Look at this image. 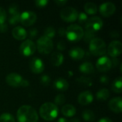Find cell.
Wrapping results in <instances>:
<instances>
[{
  "instance_id": "1",
  "label": "cell",
  "mask_w": 122,
  "mask_h": 122,
  "mask_svg": "<svg viewBox=\"0 0 122 122\" xmlns=\"http://www.w3.org/2000/svg\"><path fill=\"white\" fill-rule=\"evenodd\" d=\"M18 122H37L39 119L36 111L31 106L23 105L16 112Z\"/></svg>"
},
{
  "instance_id": "2",
  "label": "cell",
  "mask_w": 122,
  "mask_h": 122,
  "mask_svg": "<svg viewBox=\"0 0 122 122\" xmlns=\"http://www.w3.org/2000/svg\"><path fill=\"white\" fill-rule=\"evenodd\" d=\"M58 107L54 103L46 102L39 109V114L45 121H52L58 116Z\"/></svg>"
},
{
  "instance_id": "3",
  "label": "cell",
  "mask_w": 122,
  "mask_h": 122,
  "mask_svg": "<svg viewBox=\"0 0 122 122\" xmlns=\"http://www.w3.org/2000/svg\"><path fill=\"white\" fill-rule=\"evenodd\" d=\"M89 50L95 56H102L107 51V44L102 39L95 37L89 42Z\"/></svg>"
},
{
  "instance_id": "4",
  "label": "cell",
  "mask_w": 122,
  "mask_h": 122,
  "mask_svg": "<svg viewBox=\"0 0 122 122\" xmlns=\"http://www.w3.org/2000/svg\"><path fill=\"white\" fill-rule=\"evenodd\" d=\"M84 34L82 27L77 24H71L66 29V36L71 41H79L84 36Z\"/></svg>"
},
{
  "instance_id": "5",
  "label": "cell",
  "mask_w": 122,
  "mask_h": 122,
  "mask_svg": "<svg viewBox=\"0 0 122 122\" xmlns=\"http://www.w3.org/2000/svg\"><path fill=\"white\" fill-rule=\"evenodd\" d=\"M36 46L39 53L43 54H48L53 50L54 44L51 39L43 36L37 40Z\"/></svg>"
},
{
  "instance_id": "6",
  "label": "cell",
  "mask_w": 122,
  "mask_h": 122,
  "mask_svg": "<svg viewBox=\"0 0 122 122\" xmlns=\"http://www.w3.org/2000/svg\"><path fill=\"white\" fill-rule=\"evenodd\" d=\"M78 11L71 6H66L61 10L60 16L66 22H73L78 19Z\"/></svg>"
},
{
  "instance_id": "7",
  "label": "cell",
  "mask_w": 122,
  "mask_h": 122,
  "mask_svg": "<svg viewBox=\"0 0 122 122\" xmlns=\"http://www.w3.org/2000/svg\"><path fill=\"white\" fill-rule=\"evenodd\" d=\"M103 21L99 16H93L88 19L86 22V31L96 33L103 27Z\"/></svg>"
},
{
  "instance_id": "8",
  "label": "cell",
  "mask_w": 122,
  "mask_h": 122,
  "mask_svg": "<svg viewBox=\"0 0 122 122\" xmlns=\"http://www.w3.org/2000/svg\"><path fill=\"white\" fill-rule=\"evenodd\" d=\"M36 46L35 44L30 39H26L23 41L19 46L20 53L24 56H29L34 54L36 51Z\"/></svg>"
},
{
  "instance_id": "9",
  "label": "cell",
  "mask_w": 122,
  "mask_h": 122,
  "mask_svg": "<svg viewBox=\"0 0 122 122\" xmlns=\"http://www.w3.org/2000/svg\"><path fill=\"white\" fill-rule=\"evenodd\" d=\"M36 14L31 11H25L20 14L19 21L26 26H31L36 21Z\"/></svg>"
},
{
  "instance_id": "10",
  "label": "cell",
  "mask_w": 122,
  "mask_h": 122,
  "mask_svg": "<svg viewBox=\"0 0 122 122\" xmlns=\"http://www.w3.org/2000/svg\"><path fill=\"white\" fill-rule=\"evenodd\" d=\"M112 66V60L106 56L100 57L96 64L97 69L100 72H107L110 70Z\"/></svg>"
},
{
  "instance_id": "11",
  "label": "cell",
  "mask_w": 122,
  "mask_h": 122,
  "mask_svg": "<svg viewBox=\"0 0 122 122\" xmlns=\"http://www.w3.org/2000/svg\"><path fill=\"white\" fill-rule=\"evenodd\" d=\"M29 68L33 73L41 74L44 69V64L41 59L38 57H34L29 62Z\"/></svg>"
},
{
  "instance_id": "12",
  "label": "cell",
  "mask_w": 122,
  "mask_h": 122,
  "mask_svg": "<svg viewBox=\"0 0 122 122\" xmlns=\"http://www.w3.org/2000/svg\"><path fill=\"white\" fill-rule=\"evenodd\" d=\"M122 52V44L121 41H112L108 46V53L112 57H117Z\"/></svg>"
},
{
  "instance_id": "13",
  "label": "cell",
  "mask_w": 122,
  "mask_h": 122,
  "mask_svg": "<svg viewBox=\"0 0 122 122\" xmlns=\"http://www.w3.org/2000/svg\"><path fill=\"white\" fill-rule=\"evenodd\" d=\"M116 11V6L112 2H106L101 4L99 7L100 14L104 17H109Z\"/></svg>"
},
{
  "instance_id": "14",
  "label": "cell",
  "mask_w": 122,
  "mask_h": 122,
  "mask_svg": "<svg viewBox=\"0 0 122 122\" xmlns=\"http://www.w3.org/2000/svg\"><path fill=\"white\" fill-rule=\"evenodd\" d=\"M22 80V77L16 73H11L6 76V82L12 87L21 86Z\"/></svg>"
},
{
  "instance_id": "15",
  "label": "cell",
  "mask_w": 122,
  "mask_h": 122,
  "mask_svg": "<svg viewBox=\"0 0 122 122\" xmlns=\"http://www.w3.org/2000/svg\"><path fill=\"white\" fill-rule=\"evenodd\" d=\"M94 100V97L90 91H84L81 92L78 97V102L79 104L86 106L90 104Z\"/></svg>"
},
{
  "instance_id": "16",
  "label": "cell",
  "mask_w": 122,
  "mask_h": 122,
  "mask_svg": "<svg viewBox=\"0 0 122 122\" xmlns=\"http://www.w3.org/2000/svg\"><path fill=\"white\" fill-rule=\"evenodd\" d=\"M109 109L114 113L119 114L122 112V99L120 97L112 99L109 102Z\"/></svg>"
},
{
  "instance_id": "17",
  "label": "cell",
  "mask_w": 122,
  "mask_h": 122,
  "mask_svg": "<svg viewBox=\"0 0 122 122\" xmlns=\"http://www.w3.org/2000/svg\"><path fill=\"white\" fill-rule=\"evenodd\" d=\"M12 36L16 40H24L27 36L26 31L21 26H16L12 29Z\"/></svg>"
},
{
  "instance_id": "18",
  "label": "cell",
  "mask_w": 122,
  "mask_h": 122,
  "mask_svg": "<svg viewBox=\"0 0 122 122\" xmlns=\"http://www.w3.org/2000/svg\"><path fill=\"white\" fill-rule=\"evenodd\" d=\"M70 56L75 60H80L84 57L85 51L83 49L80 47H74L69 51Z\"/></svg>"
},
{
  "instance_id": "19",
  "label": "cell",
  "mask_w": 122,
  "mask_h": 122,
  "mask_svg": "<svg viewBox=\"0 0 122 122\" xmlns=\"http://www.w3.org/2000/svg\"><path fill=\"white\" fill-rule=\"evenodd\" d=\"M54 88L59 92H65L69 88V83L63 78H58L54 82Z\"/></svg>"
},
{
  "instance_id": "20",
  "label": "cell",
  "mask_w": 122,
  "mask_h": 122,
  "mask_svg": "<svg viewBox=\"0 0 122 122\" xmlns=\"http://www.w3.org/2000/svg\"><path fill=\"white\" fill-rule=\"evenodd\" d=\"M51 63L55 66H59L62 64L64 61V56L63 54L59 52V51H55L52 53L51 58H50Z\"/></svg>"
},
{
  "instance_id": "21",
  "label": "cell",
  "mask_w": 122,
  "mask_h": 122,
  "mask_svg": "<svg viewBox=\"0 0 122 122\" xmlns=\"http://www.w3.org/2000/svg\"><path fill=\"white\" fill-rule=\"evenodd\" d=\"M76 109L71 104H65L61 109V113L66 117H71L76 114Z\"/></svg>"
},
{
  "instance_id": "22",
  "label": "cell",
  "mask_w": 122,
  "mask_h": 122,
  "mask_svg": "<svg viewBox=\"0 0 122 122\" xmlns=\"http://www.w3.org/2000/svg\"><path fill=\"white\" fill-rule=\"evenodd\" d=\"M79 71L84 74H92L94 72V67L90 62H84L79 66Z\"/></svg>"
},
{
  "instance_id": "23",
  "label": "cell",
  "mask_w": 122,
  "mask_h": 122,
  "mask_svg": "<svg viewBox=\"0 0 122 122\" xmlns=\"http://www.w3.org/2000/svg\"><path fill=\"white\" fill-rule=\"evenodd\" d=\"M112 89L114 92L121 93L122 92V78L118 77L117 78L112 84Z\"/></svg>"
},
{
  "instance_id": "24",
  "label": "cell",
  "mask_w": 122,
  "mask_h": 122,
  "mask_svg": "<svg viewBox=\"0 0 122 122\" xmlns=\"http://www.w3.org/2000/svg\"><path fill=\"white\" fill-rule=\"evenodd\" d=\"M110 93L107 89H102L97 93V99L100 101H106L109 97Z\"/></svg>"
},
{
  "instance_id": "25",
  "label": "cell",
  "mask_w": 122,
  "mask_h": 122,
  "mask_svg": "<svg viewBox=\"0 0 122 122\" xmlns=\"http://www.w3.org/2000/svg\"><path fill=\"white\" fill-rule=\"evenodd\" d=\"M84 10L88 14H94L97 12V6L93 2H87L84 5Z\"/></svg>"
},
{
  "instance_id": "26",
  "label": "cell",
  "mask_w": 122,
  "mask_h": 122,
  "mask_svg": "<svg viewBox=\"0 0 122 122\" xmlns=\"http://www.w3.org/2000/svg\"><path fill=\"white\" fill-rule=\"evenodd\" d=\"M82 117L86 122H93L95 119V114L92 111L86 109L82 112Z\"/></svg>"
},
{
  "instance_id": "27",
  "label": "cell",
  "mask_w": 122,
  "mask_h": 122,
  "mask_svg": "<svg viewBox=\"0 0 122 122\" xmlns=\"http://www.w3.org/2000/svg\"><path fill=\"white\" fill-rule=\"evenodd\" d=\"M76 81L80 85H83L84 86H91L92 85V79L90 78H88V77H84V76L79 77L76 79Z\"/></svg>"
},
{
  "instance_id": "28",
  "label": "cell",
  "mask_w": 122,
  "mask_h": 122,
  "mask_svg": "<svg viewBox=\"0 0 122 122\" xmlns=\"http://www.w3.org/2000/svg\"><path fill=\"white\" fill-rule=\"evenodd\" d=\"M0 122H15V119L11 114L3 113L0 116Z\"/></svg>"
},
{
  "instance_id": "29",
  "label": "cell",
  "mask_w": 122,
  "mask_h": 122,
  "mask_svg": "<svg viewBox=\"0 0 122 122\" xmlns=\"http://www.w3.org/2000/svg\"><path fill=\"white\" fill-rule=\"evenodd\" d=\"M56 34V31L54 29V28L53 27H47L46 28V29L44 30V36L49 38V39H51L53 38Z\"/></svg>"
},
{
  "instance_id": "30",
  "label": "cell",
  "mask_w": 122,
  "mask_h": 122,
  "mask_svg": "<svg viewBox=\"0 0 122 122\" xmlns=\"http://www.w3.org/2000/svg\"><path fill=\"white\" fill-rule=\"evenodd\" d=\"M66 102V98L65 96L63 94H58L55 99H54V104L56 106H61L62 104H64Z\"/></svg>"
},
{
  "instance_id": "31",
  "label": "cell",
  "mask_w": 122,
  "mask_h": 122,
  "mask_svg": "<svg viewBox=\"0 0 122 122\" xmlns=\"http://www.w3.org/2000/svg\"><path fill=\"white\" fill-rule=\"evenodd\" d=\"M19 18H20V14L19 13L12 14L9 18V22L11 25H15L19 22Z\"/></svg>"
},
{
  "instance_id": "32",
  "label": "cell",
  "mask_w": 122,
  "mask_h": 122,
  "mask_svg": "<svg viewBox=\"0 0 122 122\" xmlns=\"http://www.w3.org/2000/svg\"><path fill=\"white\" fill-rule=\"evenodd\" d=\"M40 82L41 84L44 86H49L50 82H51V79L50 77L46 75V74H44V75H42L41 76V79H40Z\"/></svg>"
},
{
  "instance_id": "33",
  "label": "cell",
  "mask_w": 122,
  "mask_h": 122,
  "mask_svg": "<svg viewBox=\"0 0 122 122\" xmlns=\"http://www.w3.org/2000/svg\"><path fill=\"white\" fill-rule=\"evenodd\" d=\"M83 37H84L85 41H89L90 42L93 39L95 38V33L86 31V32L84 34V36Z\"/></svg>"
},
{
  "instance_id": "34",
  "label": "cell",
  "mask_w": 122,
  "mask_h": 122,
  "mask_svg": "<svg viewBox=\"0 0 122 122\" xmlns=\"http://www.w3.org/2000/svg\"><path fill=\"white\" fill-rule=\"evenodd\" d=\"M6 19V12L4 9L0 6V24H4Z\"/></svg>"
},
{
  "instance_id": "35",
  "label": "cell",
  "mask_w": 122,
  "mask_h": 122,
  "mask_svg": "<svg viewBox=\"0 0 122 122\" xmlns=\"http://www.w3.org/2000/svg\"><path fill=\"white\" fill-rule=\"evenodd\" d=\"M78 20H79L80 24L86 23L88 20V17H87L86 14H85L84 12H81L78 16Z\"/></svg>"
},
{
  "instance_id": "36",
  "label": "cell",
  "mask_w": 122,
  "mask_h": 122,
  "mask_svg": "<svg viewBox=\"0 0 122 122\" xmlns=\"http://www.w3.org/2000/svg\"><path fill=\"white\" fill-rule=\"evenodd\" d=\"M9 12L11 15L19 13L18 11V6L16 4H11L9 6Z\"/></svg>"
},
{
  "instance_id": "37",
  "label": "cell",
  "mask_w": 122,
  "mask_h": 122,
  "mask_svg": "<svg viewBox=\"0 0 122 122\" xmlns=\"http://www.w3.org/2000/svg\"><path fill=\"white\" fill-rule=\"evenodd\" d=\"M35 5L37 6V7H44L47 5V4L49 3V1L47 0H36L35 1Z\"/></svg>"
},
{
  "instance_id": "38",
  "label": "cell",
  "mask_w": 122,
  "mask_h": 122,
  "mask_svg": "<svg viewBox=\"0 0 122 122\" xmlns=\"http://www.w3.org/2000/svg\"><path fill=\"white\" fill-rule=\"evenodd\" d=\"M38 35V30L36 28H31L29 31V36L31 39H34Z\"/></svg>"
},
{
  "instance_id": "39",
  "label": "cell",
  "mask_w": 122,
  "mask_h": 122,
  "mask_svg": "<svg viewBox=\"0 0 122 122\" xmlns=\"http://www.w3.org/2000/svg\"><path fill=\"white\" fill-rule=\"evenodd\" d=\"M57 48L58 49H59L60 51H63L66 49V43L63 41H59L58 44H57Z\"/></svg>"
},
{
  "instance_id": "40",
  "label": "cell",
  "mask_w": 122,
  "mask_h": 122,
  "mask_svg": "<svg viewBox=\"0 0 122 122\" xmlns=\"http://www.w3.org/2000/svg\"><path fill=\"white\" fill-rule=\"evenodd\" d=\"M59 34L61 36H66V29L63 27L61 28H59Z\"/></svg>"
},
{
  "instance_id": "41",
  "label": "cell",
  "mask_w": 122,
  "mask_h": 122,
  "mask_svg": "<svg viewBox=\"0 0 122 122\" xmlns=\"http://www.w3.org/2000/svg\"><path fill=\"white\" fill-rule=\"evenodd\" d=\"M55 3L58 5V6H64V4H66L67 3V1H62V0H57V1H55Z\"/></svg>"
},
{
  "instance_id": "42",
  "label": "cell",
  "mask_w": 122,
  "mask_h": 122,
  "mask_svg": "<svg viewBox=\"0 0 122 122\" xmlns=\"http://www.w3.org/2000/svg\"><path fill=\"white\" fill-rule=\"evenodd\" d=\"M100 81H101V82H102V83L107 84V83L109 81V79H108V77H107V76H102L101 77Z\"/></svg>"
},
{
  "instance_id": "43",
  "label": "cell",
  "mask_w": 122,
  "mask_h": 122,
  "mask_svg": "<svg viewBox=\"0 0 122 122\" xmlns=\"http://www.w3.org/2000/svg\"><path fill=\"white\" fill-rule=\"evenodd\" d=\"M29 81L27 80L23 79L22 80V82L21 84V86H22V87H26V86H29Z\"/></svg>"
},
{
  "instance_id": "44",
  "label": "cell",
  "mask_w": 122,
  "mask_h": 122,
  "mask_svg": "<svg viewBox=\"0 0 122 122\" xmlns=\"http://www.w3.org/2000/svg\"><path fill=\"white\" fill-rule=\"evenodd\" d=\"M6 31V24H5V23L0 24V31L4 32Z\"/></svg>"
},
{
  "instance_id": "45",
  "label": "cell",
  "mask_w": 122,
  "mask_h": 122,
  "mask_svg": "<svg viewBox=\"0 0 122 122\" xmlns=\"http://www.w3.org/2000/svg\"><path fill=\"white\" fill-rule=\"evenodd\" d=\"M98 122H113L112 121V119H110L109 118H107V117H104V118H102Z\"/></svg>"
},
{
  "instance_id": "46",
  "label": "cell",
  "mask_w": 122,
  "mask_h": 122,
  "mask_svg": "<svg viewBox=\"0 0 122 122\" xmlns=\"http://www.w3.org/2000/svg\"><path fill=\"white\" fill-rule=\"evenodd\" d=\"M58 122H67V120L65 119V118H63V117H61L58 119Z\"/></svg>"
},
{
  "instance_id": "47",
  "label": "cell",
  "mask_w": 122,
  "mask_h": 122,
  "mask_svg": "<svg viewBox=\"0 0 122 122\" xmlns=\"http://www.w3.org/2000/svg\"><path fill=\"white\" fill-rule=\"evenodd\" d=\"M67 122H81L78 119H73L69 121H67Z\"/></svg>"
}]
</instances>
